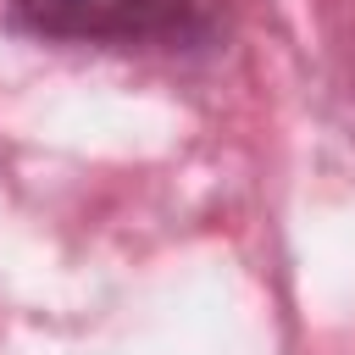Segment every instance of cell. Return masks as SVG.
<instances>
[{"label":"cell","instance_id":"cell-1","mask_svg":"<svg viewBox=\"0 0 355 355\" xmlns=\"http://www.w3.org/2000/svg\"><path fill=\"white\" fill-rule=\"evenodd\" d=\"M17 33L105 50H189L216 33V0H6Z\"/></svg>","mask_w":355,"mask_h":355}]
</instances>
